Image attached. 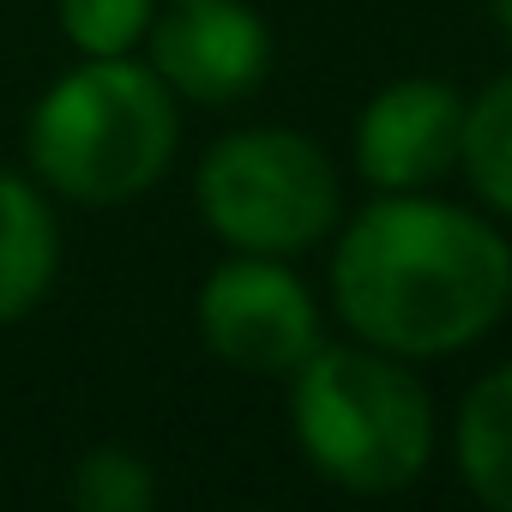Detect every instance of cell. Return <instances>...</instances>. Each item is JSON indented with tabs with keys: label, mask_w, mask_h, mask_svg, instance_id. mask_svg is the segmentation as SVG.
<instances>
[{
	"label": "cell",
	"mask_w": 512,
	"mask_h": 512,
	"mask_svg": "<svg viewBox=\"0 0 512 512\" xmlns=\"http://www.w3.org/2000/svg\"><path fill=\"white\" fill-rule=\"evenodd\" d=\"M296 446L350 494L410 488L434 458V404L386 350H314L290 392Z\"/></svg>",
	"instance_id": "cell-3"
},
{
	"label": "cell",
	"mask_w": 512,
	"mask_h": 512,
	"mask_svg": "<svg viewBox=\"0 0 512 512\" xmlns=\"http://www.w3.org/2000/svg\"><path fill=\"white\" fill-rule=\"evenodd\" d=\"M145 37L151 73L193 103H235L272 67V31L247 0H175Z\"/></svg>",
	"instance_id": "cell-6"
},
{
	"label": "cell",
	"mask_w": 512,
	"mask_h": 512,
	"mask_svg": "<svg viewBox=\"0 0 512 512\" xmlns=\"http://www.w3.org/2000/svg\"><path fill=\"white\" fill-rule=\"evenodd\" d=\"M55 266H61V229L49 199L25 175L0 169V326L43 308V296L55 290Z\"/></svg>",
	"instance_id": "cell-8"
},
{
	"label": "cell",
	"mask_w": 512,
	"mask_h": 512,
	"mask_svg": "<svg viewBox=\"0 0 512 512\" xmlns=\"http://www.w3.org/2000/svg\"><path fill=\"white\" fill-rule=\"evenodd\" d=\"M458 163H464L470 187H476L500 217H512V73L494 79V85L464 109Z\"/></svg>",
	"instance_id": "cell-10"
},
{
	"label": "cell",
	"mask_w": 512,
	"mask_h": 512,
	"mask_svg": "<svg viewBox=\"0 0 512 512\" xmlns=\"http://www.w3.org/2000/svg\"><path fill=\"white\" fill-rule=\"evenodd\" d=\"M464 97L440 79L386 85L356 121V169L380 193H422L458 163Z\"/></svg>",
	"instance_id": "cell-7"
},
{
	"label": "cell",
	"mask_w": 512,
	"mask_h": 512,
	"mask_svg": "<svg viewBox=\"0 0 512 512\" xmlns=\"http://www.w3.org/2000/svg\"><path fill=\"white\" fill-rule=\"evenodd\" d=\"M332 296L350 332L374 350L452 356L506 314L512 247L464 205L386 193L344 229Z\"/></svg>",
	"instance_id": "cell-1"
},
{
	"label": "cell",
	"mask_w": 512,
	"mask_h": 512,
	"mask_svg": "<svg viewBox=\"0 0 512 512\" xmlns=\"http://www.w3.org/2000/svg\"><path fill=\"white\" fill-rule=\"evenodd\" d=\"M157 0H61V31L79 55H127L145 43Z\"/></svg>",
	"instance_id": "cell-12"
},
{
	"label": "cell",
	"mask_w": 512,
	"mask_h": 512,
	"mask_svg": "<svg viewBox=\"0 0 512 512\" xmlns=\"http://www.w3.org/2000/svg\"><path fill=\"white\" fill-rule=\"evenodd\" d=\"M199 332L211 356L241 374H296L320 350L314 296L272 253H235L205 278Z\"/></svg>",
	"instance_id": "cell-5"
},
{
	"label": "cell",
	"mask_w": 512,
	"mask_h": 512,
	"mask_svg": "<svg viewBox=\"0 0 512 512\" xmlns=\"http://www.w3.org/2000/svg\"><path fill=\"white\" fill-rule=\"evenodd\" d=\"M338 205L332 157L284 127L229 133L199 163V211L235 253H302L338 223Z\"/></svg>",
	"instance_id": "cell-4"
},
{
	"label": "cell",
	"mask_w": 512,
	"mask_h": 512,
	"mask_svg": "<svg viewBox=\"0 0 512 512\" xmlns=\"http://www.w3.org/2000/svg\"><path fill=\"white\" fill-rule=\"evenodd\" d=\"M73 500L85 512H145L157 500L151 464L127 446H91L73 470Z\"/></svg>",
	"instance_id": "cell-11"
},
{
	"label": "cell",
	"mask_w": 512,
	"mask_h": 512,
	"mask_svg": "<svg viewBox=\"0 0 512 512\" xmlns=\"http://www.w3.org/2000/svg\"><path fill=\"white\" fill-rule=\"evenodd\" d=\"M175 139V91L127 55H85L43 91L25 133L31 169L79 205H121L157 187Z\"/></svg>",
	"instance_id": "cell-2"
},
{
	"label": "cell",
	"mask_w": 512,
	"mask_h": 512,
	"mask_svg": "<svg viewBox=\"0 0 512 512\" xmlns=\"http://www.w3.org/2000/svg\"><path fill=\"white\" fill-rule=\"evenodd\" d=\"M452 446H458V470L470 494L512 512V362L464 398Z\"/></svg>",
	"instance_id": "cell-9"
},
{
	"label": "cell",
	"mask_w": 512,
	"mask_h": 512,
	"mask_svg": "<svg viewBox=\"0 0 512 512\" xmlns=\"http://www.w3.org/2000/svg\"><path fill=\"white\" fill-rule=\"evenodd\" d=\"M494 19H500V31H506V43H512V0H494Z\"/></svg>",
	"instance_id": "cell-13"
}]
</instances>
